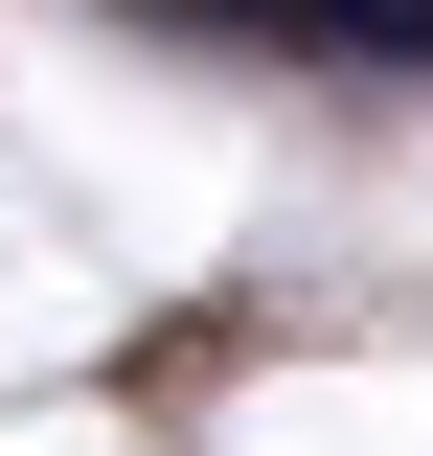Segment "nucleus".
I'll use <instances>...</instances> for the list:
<instances>
[{
    "label": "nucleus",
    "mask_w": 433,
    "mask_h": 456,
    "mask_svg": "<svg viewBox=\"0 0 433 456\" xmlns=\"http://www.w3.org/2000/svg\"><path fill=\"white\" fill-rule=\"evenodd\" d=\"M183 23H251L297 69H433V0H183Z\"/></svg>",
    "instance_id": "f257e3e1"
}]
</instances>
